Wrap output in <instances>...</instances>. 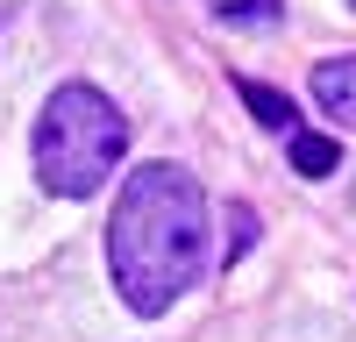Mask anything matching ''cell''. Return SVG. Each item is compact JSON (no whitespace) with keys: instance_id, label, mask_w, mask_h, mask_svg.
I'll return each mask as SVG.
<instances>
[{"instance_id":"2","label":"cell","mask_w":356,"mask_h":342,"mask_svg":"<svg viewBox=\"0 0 356 342\" xmlns=\"http://www.w3.org/2000/svg\"><path fill=\"white\" fill-rule=\"evenodd\" d=\"M36 186L57 200H93L129 157V114L114 107L100 86H57L36 114Z\"/></svg>"},{"instance_id":"1","label":"cell","mask_w":356,"mask_h":342,"mask_svg":"<svg viewBox=\"0 0 356 342\" xmlns=\"http://www.w3.org/2000/svg\"><path fill=\"white\" fill-rule=\"evenodd\" d=\"M107 271L136 314H164L207 271V193L186 164H136L107 214Z\"/></svg>"},{"instance_id":"4","label":"cell","mask_w":356,"mask_h":342,"mask_svg":"<svg viewBox=\"0 0 356 342\" xmlns=\"http://www.w3.org/2000/svg\"><path fill=\"white\" fill-rule=\"evenodd\" d=\"M285 150H292V171H300V179H328V171L342 164V142L328 129H292Z\"/></svg>"},{"instance_id":"3","label":"cell","mask_w":356,"mask_h":342,"mask_svg":"<svg viewBox=\"0 0 356 342\" xmlns=\"http://www.w3.org/2000/svg\"><path fill=\"white\" fill-rule=\"evenodd\" d=\"M314 107L328 114V122L356 129V50H349V57H328V65H314Z\"/></svg>"},{"instance_id":"5","label":"cell","mask_w":356,"mask_h":342,"mask_svg":"<svg viewBox=\"0 0 356 342\" xmlns=\"http://www.w3.org/2000/svg\"><path fill=\"white\" fill-rule=\"evenodd\" d=\"M235 93H243V107L257 114L264 129H278V136H292V129H300V107H292L285 93H271V86H257V79H235Z\"/></svg>"}]
</instances>
